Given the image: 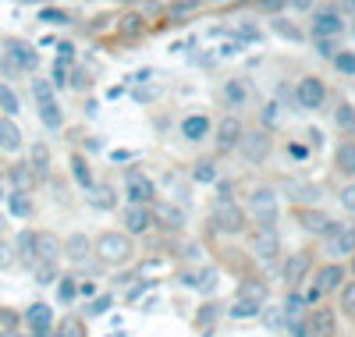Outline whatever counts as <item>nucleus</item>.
<instances>
[{
    "instance_id": "69168bd1",
    "label": "nucleus",
    "mask_w": 355,
    "mask_h": 337,
    "mask_svg": "<svg viewBox=\"0 0 355 337\" xmlns=\"http://www.w3.org/2000/svg\"><path fill=\"white\" fill-rule=\"evenodd\" d=\"M348 259H352V273H355V252H352V256H348Z\"/></svg>"
},
{
    "instance_id": "f3484780",
    "label": "nucleus",
    "mask_w": 355,
    "mask_h": 337,
    "mask_svg": "<svg viewBox=\"0 0 355 337\" xmlns=\"http://www.w3.org/2000/svg\"><path fill=\"white\" fill-rule=\"evenodd\" d=\"M295 221H299V227H302L306 234H316V238H323V234L331 231V224H334V217H327L323 209H309V206L295 209Z\"/></svg>"
},
{
    "instance_id": "4c0bfd02",
    "label": "nucleus",
    "mask_w": 355,
    "mask_h": 337,
    "mask_svg": "<svg viewBox=\"0 0 355 337\" xmlns=\"http://www.w3.org/2000/svg\"><path fill=\"white\" fill-rule=\"evenodd\" d=\"M202 8V0H171L167 4V18H189Z\"/></svg>"
},
{
    "instance_id": "aec40b11",
    "label": "nucleus",
    "mask_w": 355,
    "mask_h": 337,
    "mask_svg": "<svg viewBox=\"0 0 355 337\" xmlns=\"http://www.w3.org/2000/svg\"><path fill=\"white\" fill-rule=\"evenodd\" d=\"M61 252H64L71 263H85L89 256H93V238L82 234V231H75V234H68V238L61 241Z\"/></svg>"
},
{
    "instance_id": "6e6d98bb",
    "label": "nucleus",
    "mask_w": 355,
    "mask_h": 337,
    "mask_svg": "<svg viewBox=\"0 0 355 337\" xmlns=\"http://www.w3.org/2000/svg\"><path fill=\"white\" fill-rule=\"evenodd\" d=\"M160 96V85H150V89H135V100L139 103H150V100H157Z\"/></svg>"
},
{
    "instance_id": "0e129e2a",
    "label": "nucleus",
    "mask_w": 355,
    "mask_h": 337,
    "mask_svg": "<svg viewBox=\"0 0 355 337\" xmlns=\"http://www.w3.org/2000/svg\"><path fill=\"white\" fill-rule=\"evenodd\" d=\"M46 337H64V334H61V330H57V334H53V330H50V334H46Z\"/></svg>"
},
{
    "instance_id": "dca6fc26",
    "label": "nucleus",
    "mask_w": 355,
    "mask_h": 337,
    "mask_svg": "<svg viewBox=\"0 0 355 337\" xmlns=\"http://www.w3.org/2000/svg\"><path fill=\"white\" fill-rule=\"evenodd\" d=\"M21 320H25V327H28V334H33V337H46L53 330V309H50L46 302H33Z\"/></svg>"
},
{
    "instance_id": "f03ea898",
    "label": "nucleus",
    "mask_w": 355,
    "mask_h": 337,
    "mask_svg": "<svg viewBox=\"0 0 355 337\" xmlns=\"http://www.w3.org/2000/svg\"><path fill=\"white\" fill-rule=\"evenodd\" d=\"M132 238L125 231H100L93 238V256L103 263V266H125L132 259Z\"/></svg>"
},
{
    "instance_id": "72a5a7b5",
    "label": "nucleus",
    "mask_w": 355,
    "mask_h": 337,
    "mask_svg": "<svg viewBox=\"0 0 355 337\" xmlns=\"http://www.w3.org/2000/svg\"><path fill=\"white\" fill-rule=\"evenodd\" d=\"M334 121H338V128H341L345 135H355V107H352L348 100H338V107H334Z\"/></svg>"
},
{
    "instance_id": "7c9ffc66",
    "label": "nucleus",
    "mask_w": 355,
    "mask_h": 337,
    "mask_svg": "<svg viewBox=\"0 0 355 337\" xmlns=\"http://www.w3.org/2000/svg\"><path fill=\"white\" fill-rule=\"evenodd\" d=\"M61 256V238L50 231H36V259H57Z\"/></svg>"
},
{
    "instance_id": "393cba45",
    "label": "nucleus",
    "mask_w": 355,
    "mask_h": 337,
    "mask_svg": "<svg viewBox=\"0 0 355 337\" xmlns=\"http://www.w3.org/2000/svg\"><path fill=\"white\" fill-rule=\"evenodd\" d=\"M185 288L192 291H214L217 288V270L214 266H199V270H185Z\"/></svg>"
},
{
    "instance_id": "e2e57ef3",
    "label": "nucleus",
    "mask_w": 355,
    "mask_h": 337,
    "mask_svg": "<svg viewBox=\"0 0 355 337\" xmlns=\"http://www.w3.org/2000/svg\"><path fill=\"white\" fill-rule=\"evenodd\" d=\"M217 4H239V0H217Z\"/></svg>"
},
{
    "instance_id": "680f3d73",
    "label": "nucleus",
    "mask_w": 355,
    "mask_h": 337,
    "mask_svg": "<svg viewBox=\"0 0 355 337\" xmlns=\"http://www.w3.org/2000/svg\"><path fill=\"white\" fill-rule=\"evenodd\" d=\"M78 295L89 298V295H96V288H93V284H85V281H78Z\"/></svg>"
},
{
    "instance_id": "a19ab883",
    "label": "nucleus",
    "mask_w": 355,
    "mask_h": 337,
    "mask_svg": "<svg viewBox=\"0 0 355 337\" xmlns=\"http://www.w3.org/2000/svg\"><path fill=\"white\" fill-rule=\"evenodd\" d=\"M331 60H334V68L341 75H355V50H338Z\"/></svg>"
},
{
    "instance_id": "c85d7f7f",
    "label": "nucleus",
    "mask_w": 355,
    "mask_h": 337,
    "mask_svg": "<svg viewBox=\"0 0 355 337\" xmlns=\"http://www.w3.org/2000/svg\"><path fill=\"white\" fill-rule=\"evenodd\" d=\"M28 167H33L36 178L50 174V146L46 142H33V146H28Z\"/></svg>"
},
{
    "instance_id": "338daca9",
    "label": "nucleus",
    "mask_w": 355,
    "mask_h": 337,
    "mask_svg": "<svg viewBox=\"0 0 355 337\" xmlns=\"http://www.w3.org/2000/svg\"><path fill=\"white\" fill-rule=\"evenodd\" d=\"M352 36H355V25H352Z\"/></svg>"
},
{
    "instance_id": "58836bf2",
    "label": "nucleus",
    "mask_w": 355,
    "mask_h": 337,
    "mask_svg": "<svg viewBox=\"0 0 355 337\" xmlns=\"http://www.w3.org/2000/svg\"><path fill=\"white\" fill-rule=\"evenodd\" d=\"M57 298L64 305H71L78 298V277H57Z\"/></svg>"
},
{
    "instance_id": "4468645a",
    "label": "nucleus",
    "mask_w": 355,
    "mask_h": 337,
    "mask_svg": "<svg viewBox=\"0 0 355 337\" xmlns=\"http://www.w3.org/2000/svg\"><path fill=\"white\" fill-rule=\"evenodd\" d=\"M345 281H348V266H345V263H338V259H331L327 266H320V270H316L313 288H316L320 295H331V291H338Z\"/></svg>"
},
{
    "instance_id": "f8f14e48",
    "label": "nucleus",
    "mask_w": 355,
    "mask_h": 337,
    "mask_svg": "<svg viewBox=\"0 0 355 337\" xmlns=\"http://www.w3.org/2000/svg\"><path fill=\"white\" fill-rule=\"evenodd\" d=\"M345 33V15H338L334 8H320L309 18V36L313 40H338Z\"/></svg>"
},
{
    "instance_id": "a18cd8bd",
    "label": "nucleus",
    "mask_w": 355,
    "mask_h": 337,
    "mask_svg": "<svg viewBox=\"0 0 355 337\" xmlns=\"http://www.w3.org/2000/svg\"><path fill=\"white\" fill-rule=\"evenodd\" d=\"M234 40H239L242 46H245V43H256V40H259V28H256L252 21H239V28H234Z\"/></svg>"
},
{
    "instance_id": "49530a36",
    "label": "nucleus",
    "mask_w": 355,
    "mask_h": 337,
    "mask_svg": "<svg viewBox=\"0 0 355 337\" xmlns=\"http://www.w3.org/2000/svg\"><path fill=\"white\" fill-rule=\"evenodd\" d=\"M338 202H341V209H345V213H352V217H355V181L341 185V192H338Z\"/></svg>"
},
{
    "instance_id": "3c124183",
    "label": "nucleus",
    "mask_w": 355,
    "mask_h": 337,
    "mask_svg": "<svg viewBox=\"0 0 355 337\" xmlns=\"http://www.w3.org/2000/svg\"><path fill=\"white\" fill-rule=\"evenodd\" d=\"M50 85H53V89L68 85V68H64V64H57V60H53V71H50Z\"/></svg>"
},
{
    "instance_id": "4d7b16f0",
    "label": "nucleus",
    "mask_w": 355,
    "mask_h": 337,
    "mask_svg": "<svg viewBox=\"0 0 355 337\" xmlns=\"http://www.w3.org/2000/svg\"><path fill=\"white\" fill-rule=\"evenodd\" d=\"M71 57H75V46L71 43H57V64H68Z\"/></svg>"
},
{
    "instance_id": "412c9836",
    "label": "nucleus",
    "mask_w": 355,
    "mask_h": 337,
    "mask_svg": "<svg viewBox=\"0 0 355 337\" xmlns=\"http://www.w3.org/2000/svg\"><path fill=\"white\" fill-rule=\"evenodd\" d=\"M8 53H11V64L21 68V71H36L40 68V53L28 43H21V40H8Z\"/></svg>"
},
{
    "instance_id": "13d9d810",
    "label": "nucleus",
    "mask_w": 355,
    "mask_h": 337,
    "mask_svg": "<svg viewBox=\"0 0 355 337\" xmlns=\"http://www.w3.org/2000/svg\"><path fill=\"white\" fill-rule=\"evenodd\" d=\"M239 50H242V43H239V40H231V43H220L217 57H239Z\"/></svg>"
},
{
    "instance_id": "f704fd0d",
    "label": "nucleus",
    "mask_w": 355,
    "mask_h": 337,
    "mask_svg": "<svg viewBox=\"0 0 355 337\" xmlns=\"http://www.w3.org/2000/svg\"><path fill=\"white\" fill-rule=\"evenodd\" d=\"M0 110H4V117H18L21 114V100H18V93L8 82H0Z\"/></svg>"
},
{
    "instance_id": "473e14b6",
    "label": "nucleus",
    "mask_w": 355,
    "mask_h": 337,
    "mask_svg": "<svg viewBox=\"0 0 355 337\" xmlns=\"http://www.w3.org/2000/svg\"><path fill=\"white\" fill-rule=\"evenodd\" d=\"M8 209H11V217L28 221V217H33V199H28V192H25V189H15V192L8 196Z\"/></svg>"
},
{
    "instance_id": "ddd939ff",
    "label": "nucleus",
    "mask_w": 355,
    "mask_h": 337,
    "mask_svg": "<svg viewBox=\"0 0 355 337\" xmlns=\"http://www.w3.org/2000/svg\"><path fill=\"white\" fill-rule=\"evenodd\" d=\"M309 323V337H338V313L331 305H313L306 313Z\"/></svg>"
},
{
    "instance_id": "f257e3e1",
    "label": "nucleus",
    "mask_w": 355,
    "mask_h": 337,
    "mask_svg": "<svg viewBox=\"0 0 355 337\" xmlns=\"http://www.w3.org/2000/svg\"><path fill=\"white\" fill-rule=\"evenodd\" d=\"M245 217L256 224V231H277V224H281V199H277V192L270 185L249 189Z\"/></svg>"
},
{
    "instance_id": "2f4dec72",
    "label": "nucleus",
    "mask_w": 355,
    "mask_h": 337,
    "mask_svg": "<svg viewBox=\"0 0 355 337\" xmlns=\"http://www.w3.org/2000/svg\"><path fill=\"white\" fill-rule=\"evenodd\" d=\"M28 270H33V281L43 284V288L57 284V277H61V266H57V259H40L36 266H28Z\"/></svg>"
},
{
    "instance_id": "79ce46f5",
    "label": "nucleus",
    "mask_w": 355,
    "mask_h": 337,
    "mask_svg": "<svg viewBox=\"0 0 355 337\" xmlns=\"http://www.w3.org/2000/svg\"><path fill=\"white\" fill-rule=\"evenodd\" d=\"M142 25H146V21H142V15H135V11H132V15H125V18H121L117 33H121V36H139V33H142Z\"/></svg>"
},
{
    "instance_id": "09e8293b",
    "label": "nucleus",
    "mask_w": 355,
    "mask_h": 337,
    "mask_svg": "<svg viewBox=\"0 0 355 337\" xmlns=\"http://www.w3.org/2000/svg\"><path fill=\"white\" fill-rule=\"evenodd\" d=\"M15 263H18V256H15V245L0 238V270H15Z\"/></svg>"
},
{
    "instance_id": "ea45409f",
    "label": "nucleus",
    "mask_w": 355,
    "mask_h": 337,
    "mask_svg": "<svg viewBox=\"0 0 355 337\" xmlns=\"http://www.w3.org/2000/svg\"><path fill=\"white\" fill-rule=\"evenodd\" d=\"M281 330H284L288 337H309L306 316H284V320H281Z\"/></svg>"
},
{
    "instance_id": "603ef678",
    "label": "nucleus",
    "mask_w": 355,
    "mask_h": 337,
    "mask_svg": "<svg viewBox=\"0 0 355 337\" xmlns=\"http://www.w3.org/2000/svg\"><path fill=\"white\" fill-rule=\"evenodd\" d=\"M281 8H288V0H256V11H270V15H277Z\"/></svg>"
},
{
    "instance_id": "de8ad7c7",
    "label": "nucleus",
    "mask_w": 355,
    "mask_h": 337,
    "mask_svg": "<svg viewBox=\"0 0 355 337\" xmlns=\"http://www.w3.org/2000/svg\"><path fill=\"white\" fill-rule=\"evenodd\" d=\"M281 107L277 103H263V110H259V121H263V128L270 132V128H277V121H281V114H277Z\"/></svg>"
},
{
    "instance_id": "5fc2aeb1",
    "label": "nucleus",
    "mask_w": 355,
    "mask_h": 337,
    "mask_svg": "<svg viewBox=\"0 0 355 337\" xmlns=\"http://www.w3.org/2000/svg\"><path fill=\"white\" fill-rule=\"evenodd\" d=\"M313 46L320 50V57H327V60H331V57L338 53V46H334V40H313Z\"/></svg>"
},
{
    "instance_id": "5701e85b",
    "label": "nucleus",
    "mask_w": 355,
    "mask_h": 337,
    "mask_svg": "<svg viewBox=\"0 0 355 337\" xmlns=\"http://www.w3.org/2000/svg\"><path fill=\"white\" fill-rule=\"evenodd\" d=\"M25 146V135L18 128L15 117H0V153H21Z\"/></svg>"
},
{
    "instance_id": "20e7f679",
    "label": "nucleus",
    "mask_w": 355,
    "mask_h": 337,
    "mask_svg": "<svg viewBox=\"0 0 355 337\" xmlns=\"http://www.w3.org/2000/svg\"><path fill=\"white\" fill-rule=\"evenodd\" d=\"M33 100H36L43 128L57 132V128L64 125V110H61V103H57V93H53V85L46 78H33Z\"/></svg>"
},
{
    "instance_id": "0eeeda50",
    "label": "nucleus",
    "mask_w": 355,
    "mask_h": 337,
    "mask_svg": "<svg viewBox=\"0 0 355 337\" xmlns=\"http://www.w3.org/2000/svg\"><path fill=\"white\" fill-rule=\"evenodd\" d=\"M323 252H327L331 259H348L352 252H355V224H341V221H334L331 224V231L323 234Z\"/></svg>"
},
{
    "instance_id": "e433bc0d",
    "label": "nucleus",
    "mask_w": 355,
    "mask_h": 337,
    "mask_svg": "<svg viewBox=\"0 0 355 337\" xmlns=\"http://www.w3.org/2000/svg\"><path fill=\"white\" fill-rule=\"evenodd\" d=\"M192 181H196V185H217L220 174H217V167H214L210 160H199V164L192 167Z\"/></svg>"
},
{
    "instance_id": "cd10ccee",
    "label": "nucleus",
    "mask_w": 355,
    "mask_h": 337,
    "mask_svg": "<svg viewBox=\"0 0 355 337\" xmlns=\"http://www.w3.org/2000/svg\"><path fill=\"white\" fill-rule=\"evenodd\" d=\"M71 178H75V185L82 192H89L96 185V174H93V167H89V160L82 157V153H71Z\"/></svg>"
},
{
    "instance_id": "bb28decb",
    "label": "nucleus",
    "mask_w": 355,
    "mask_h": 337,
    "mask_svg": "<svg viewBox=\"0 0 355 337\" xmlns=\"http://www.w3.org/2000/svg\"><path fill=\"white\" fill-rule=\"evenodd\" d=\"M11 245H15L18 263H25V266H36V263H40V259H36V231H21Z\"/></svg>"
},
{
    "instance_id": "c9c22d12",
    "label": "nucleus",
    "mask_w": 355,
    "mask_h": 337,
    "mask_svg": "<svg viewBox=\"0 0 355 337\" xmlns=\"http://www.w3.org/2000/svg\"><path fill=\"white\" fill-rule=\"evenodd\" d=\"M224 100H227L231 107H245V100H249V89H245V82H242V78H231V82H224Z\"/></svg>"
},
{
    "instance_id": "864d4df0",
    "label": "nucleus",
    "mask_w": 355,
    "mask_h": 337,
    "mask_svg": "<svg viewBox=\"0 0 355 337\" xmlns=\"http://www.w3.org/2000/svg\"><path fill=\"white\" fill-rule=\"evenodd\" d=\"M68 85L82 93V89H89V75H85L82 68H71V82H68Z\"/></svg>"
},
{
    "instance_id": "6ab92c4d",
    "label": "nucleus",
    "mask_w": 355,
    "mask_h": 337,
    "mask_svg": "<svg viewBox=\"0 0 355 337\" xmlns=\"http://www.w3.org/2000/svg\"><path fill=\"white\" fill-rule=\"evenodd\" d=\"M242 121L239 117H224L217 125V153H239V142H242Z\"/></svg>"
},
{
    "instance_id": "2eb2a0df",
    "label": "nucleus",
    "mask_w": 355,
    "mask_h": 337,
    "mask_svg": "<svg viewBox=\"0 0 355 337\" xmlns=\"http://www.w3.org/2000/svg\"><path fill=\"white\" fill-rule=\"evenodd\" d=\"M121 224H125V234H128V238L150 234V231H153V206H125Z\"/></svg>"
},
{
    "instance_id": "c756f323",
    "label": "nucleus",
    "mask_w": 355,
    "mask_h": 337,
    "mask_svg": "<svg viewBox=\"0 0 355 337\" xmlns=\"http://www.w3.org/2000/svg\"><path fill=\"white\" fill-rule=\"evenodd\" d=\"M85 202L93 206V209H100V213H107V209H114L117 196H114V189H110V185H93V189L85 192Z\"/></svg>"
},
{
    "instance_id": "8fccbe9b",
    "label": "nucleus",
    "mask_w": 355,
    "mask_h": 337,
    "mask_svg": "<svg viewBox=\"0 0 355 337\" xmlns=\"http://www.w3.org/2000/svg\"><path fill=\"white\" fill-rule=\"evenodd\" d=\"M40 21H50V25H68V21H71V15H68V11H57V8H46V11H40Z\"/></svg>"
},
{
    "instance_id": "6e6552de",
    "label": "nucleus",
    "mask_w": 355,
    "mask_h": 337,
    "mask_svg": "<svg viewBox=\"0 0 355 337\" xmlns=\"http://www.w3.org/2000/svg\"><path fill=\"white\" fill-rule=\"evenodd\" d=\"M327 103V82L320 75H302L295 82V107L299 110H320Z\"/></svg>"
},
{
    "instance_id": "1a4fd4ad",
    "label": "nucleus",
    "mask_w": 355,
    "mask_h": 337,
    "mask_svg": "<svg viewBox=\"0 0 355 337\" xmlns=\"http://www.w3.org/2000/svg\"><path fill=\"white\" fill-rule=\"evenodd\" d=\"M125 199H128V206H153V199H157L153 178L142 174L139 167H128L125 171Z\"/></svg>"
},
{
    "instance_id": "9d476101",
    "label": "nucleus",
    "mask_w": 355,
    "mask_h": 337,
    "mask_svg": "<svg viewBox=\"0 0 355 337\" xmlns=\"http://www.w3.org/2000/svg\"><path fill=\"white\" fill-rule=\"evenodd\" d=\"M249 252H252V259L263 263V266H277L281 256H284V241H281L277 231H256L252 241H249Z\"/></svg>"
},
{
    "instance_id": "b1692460",
    "label": "nucleus",
    "mask_w": 355,
    "mask_h": 337,
    "mask_svg": "<svg viewBox=\"0 0 355 337\" xmlns=\"http://www.w3.org/2000/svg\"><path fill=\"white\" fill-rule=\"evenodd\" d=\"M210 117L206 114H189L182 117V139L185 142H202V139H210Z\"/></svg>"
},
{
    "instance_id": "a211bd4d",
    "label": "nucleus",
    "mask_w": 355,
    "mask_h": 337,
    "mask_svg": "<svg viewBox=\"0 0 355 337\" xmlns=\"http://www.w3.org/2000/svg\"><path fill=\"white\" fill-rule=\"evenodd\" d=\"M153 227L167 231V234H182L185 231V209L182 206H153Z\"/></svg>"
},
{
    "instance_id": "9b49d317",
    "label": "nucleus",
    "mask_w": 355,
    "mask_h": 337,
    "mask_svg": "<svg viewBox=\"0 0 355 337\" xmlns=\"http://www.w3.org/2000/svg\"><path fill=\"white\" fill-rule=\"evenodd\" d=\"M270 149H274V139L266 128H249L242 132V142H239V153H242V160L245 164H263L266 157H270Z\"/></svg>"
},
{
    "instance_id": "bf43d9fd",
    "label": "nucleus",
    "mask_w": 355,
    "mask_h": 337,
    "mask_svg": "<svg viewBox=\"0 0 355 337\" xmlns=\"http://www.w3.org/2000/svg\"><path fill=\"white\" fill-rule=\"evenodd\" d=\"M334 11L338 15H355V0H334Z\"/></svg>"
},
{
    "instance_id": "a878e982",
    "label": "nucleus",
    "mask_w": 355,
    "mask_h": 337,
    "mask_svg": "<svg viewBox=\"0 0 355 337\" xmlns=\"http://www.w3.org/2000/svg\"><path fill=\"white\" fill-rule=\"evenodd\" d=\"M334 167H338V174H345V178L355 181V139H341V142H338V149H334Z\"/></svg>"
},
{
    "instance_id": "39448f33",
    "label": "nucleus",
    "mask_w": 355,
    "mask_h": 337,
    "mask_svg": "<svg viewBox=\"0 0 355 337\" xmlns=\"http://www.w3.org/2000/svg\"><path fill=\"white\" fill-rule=\"evenodd\" d=\"M210 224H214V231H217V234L239 238V234H245L249 217H245V209L231 199V202H217V206H214V213H210Z\"/></svg>"
},
{
    "instance_id": "37998d69",
    "label": "nucleus",
    "mask_w": 355,
    "mask_h": 337,
    "mask_svg": "<svg viewBox=\"0 0 355 337\" xmlns=\"http://www.w3.org/2000/svg\"><path fill=\"white\" fill-rule=\"evenodd\" d=\"M338 291H341V309H345V316L355 320V281H345Z\"/></svg>"
},
{
    "instance_id": "423d86ee",
    "label": "nucleus",
    "mask_w": 355,
    "mask_h": 337,
    "mask_svg": "<svg viewBox=\"0 0 355 337\" xmlns=\"http://www.w3.org/2000/svg\"><path fill=\"white\" fill-rule=\"evenodd\" d=\"M309 270H313V256L306 249H295V252L281 256V281L288 291H299V284L309 277Z\"/></svg>"
},
{
    "instance_id": "c03bdc74",
    "label": "nucleus",
    "mask_w": 355,
    "mask_h": 337,
    "mask_svg": "<svg viewBox=\"0 0 355 337\" xmlns=\"http://www.w3.org/2000/svg\"><path fill=\"white\" fill-rule=\"evenodd\" d=\"M110 305H114V295H96L93 302L85 305V316H103V313L110 309Z\"/></svg>"
},
{
    "instance_id": "4be33fe9",
    "label": "nucleus",
    "mask_w": 355,
    "mask_h": 337,
    "mask_svg": "<svg viewBox=\"0 0 355 337\" xmlns=\"http://www.w3.org/2000/svg\"><path fill=\"white\" fill-rule=\"evenodd\" d=\"M270 33L284 43H306V28H299L295 18H284V15H274L270 18Z\"/></svg>"
},
{
    "instance_id": "7ed1b4c3",
    "label": "nucleus",
    "mask_w": 355,
    "mask_h": 337,
    "mask_svg": "<svg viewBox=\"0 0 355 337\" xmlns=\"http://www.w3.org/2000/svg\"><path fill=\"white\" fill-rule=\"evenodd\" d=\"M263 309H266V284L249 277V281L239 288V295H234L227 316H231V320H256Z\"/></svg>"
},
{
    "instance_id": "052dcab7",
    "label": "nucleus",
    "mask_w": 355,
    "mask_h": 337,
    "mask_svg": "<svg viewBox=\"0 0 355 337\" xmlns=\"http://www.w3.org/2000/svg\"><path fill=\"white\" fill-rule=\"evenodd\" d=\"M288 153H291L295 160H306V146H288Z\"/></svg>"
}]
</instances>
